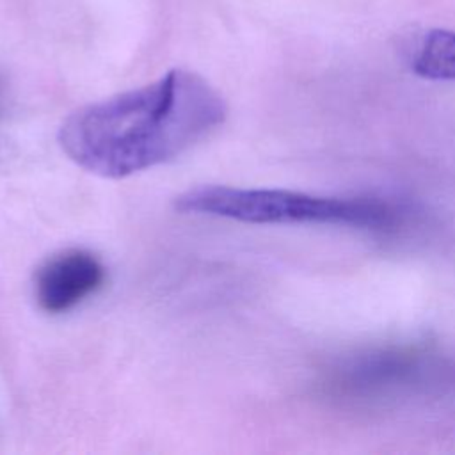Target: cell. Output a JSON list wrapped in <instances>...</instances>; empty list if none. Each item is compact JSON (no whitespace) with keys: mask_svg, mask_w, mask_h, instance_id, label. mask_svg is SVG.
Listing matches in <instances>:
<instances>
[{"mask_svg":"<svg viewBox=\"0 0 455 455\" xmlns=\"http://www.w3.org/2000/svg\"><path fill=\"white\" fill-rule=\"evenodd\" d=\"M228 117L220 92L201 75L171 69L158 80L71 112L60 149L84 171L119 180L167 164Z\"/></svg>","mask_w":455,"mask_h":455,"instance_id":"cell-1","label":"cell"},{"mask_svg":"<svg viewBox=\"0 0 455 455\" xmlns=\"http://www.w3.org/2000/svg\"><path fill=\"white\" fill-rule=\"evenodd\" d=\"M183 215H208L245 224H348L389 229L402 213L389 203L320 197L283 188H240L201 185L174 197Z\"/></svg>","mask_w":455,"mask_h":455,"instance_id":"cell-2","label":"cell"},{"mask_svg":"<svg viewBox=\"0 0 455 455\" xmlns=\"http://www.w3.org/2000/svg\"><path fill=\"white\" fill-rule=\"evenodd\" d=\"M107 281L103 261L85 249H66L44 259L34 274V297L50 315L71 311Z\"/></svg>","mask_w":455,"mask_h":455,"instance_id":"cell-3","label":"cell"},{"mask_svg":"<svg viewBox=\"0 0 455 455\" xmlns=\"http://www.w3.org/2000/svg\"><path fill=\"white\" fill-rule=\"evenodd\" d=\"M428 368L425 354L412 350H379L350 361L341 370V386L348 391L380 393L416 382Z\"/></svg>","mask_w":455,"mask_h":455,"instance_id":"cell-4","label":"cell"},{"mask_svg":"<svg viewBox=\"0 0 455 455\" xmlns=\"http://www.w3.org/2000/svg\"><path fill=\"white\" fill-rule=\"evenodd\" d=\"M412 71L430 80H455V32L430 30L412 57Z\"/></svg>","mask_w":455,"mask_h":455,"instance_id":"cell-5","label":"cell"}]
</instances>
